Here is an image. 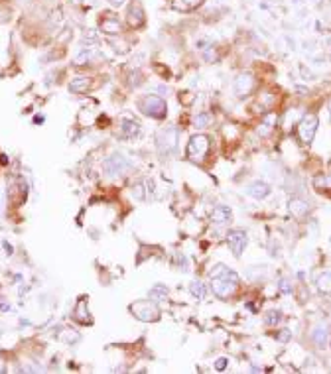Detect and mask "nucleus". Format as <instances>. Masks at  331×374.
<instances>
[{
	"mask_svg": "<svg viewBox=\"0 0 331 374\" xmlns=\"http://www.w3.org/2000/svg\"><path fill=\"white\" fill-rule=\"evenodd\" d=\"M276 100H278V96H276V93H272V91H262V93L258 94V104H260V108L270 110V108L276 106Z\"/></svg>",
	"mask_w": 331,
	"mask_h": 374,
	"instance_id": "4468645a",
	"label": "nucleus"
},
{
	"mask_svg": "<svg viewBox=\"0 0 331 374\" xmlns=\"http://www.w3.org/2000/svg\"><path fill=\"white\" fill-rule=\"evenodd\" d=\"M108 2H110L112 6H122V4H124V0H108Z\"/></svg>",
	"mask_w": 331,
	"mask_h": 374,
	"instance_id": "e433bc0d",
	"label": "nucleus"
},
{
	"mask_svg": "<svg viewBox=\"0 0 331 374\" xmlns=\"http://www.w3.org/2000/svg\"><path fill=\"white\" fill-rule=\"evenodd\" d=\"M4 370H6V364H4V360L0 358V372H4Z\"/></svg>",
	"mask_w": 331,
	"mask_h": 374,
	"instance_id": "4c0bfd02",
	"label": "nucleus"
},
{
	"mask_svg": "<svg viewBox=\"0 0 331 374\" xmlns=\"http://www.w3.org/2000/svg\"><path fill=\"white\" fill-rule=\"evenodd\" d=\"M75 319L81 321V323H89V321H91V317H89V309H87V301H85V299H81V301L77 303Z\"/></svg>",
	"mask_w": 331,
	"mask_h": 374,
	"instance_id": "f3484780",
	"label": "nucleus"
},
{
	"mask_svg": "<svg viewBox=\"0 0 331 374\" xmlns=\"http://www.w3.org/2000/svg\"><path fill=\"white\" fill-rule=\"evenodd\" d=\"M203 0H175L173 2V8L175 10H191L195 6H199Z\"/></svg>",
	"mask_w": 331,
	"mask_h": 374,
	"instance_id": "4be33fe9",
	"label": "nucleus"
},
{
	"mask_svg": "<svg viewBox=\"0 0 331 374\" xmlns=\"http://www.w3.org/2000/svg\"><path fill=\"white\" fill-rule=\"evenodd\" d=\"M89 57H91V53H89L87 49H83V51L75 57V65H85V63L89 61Z\"/></svg>",
	"mask_w": 331,
	"mask_h": 374,
	"instance_id": "bb28decb",
	"label": "nucleus"
},
{
	"mask_svg": "<svg viewBox=\"0 0 331 374\" xmlns=\"http://www.w3.org/2000/svg\"><path fill=\"white\" fill-rule=\"evenodd\" d=\"M252 89H254V77L250 73H240L234 79V93L238 96H246Z\"/></svg>",
	"mask_w": 331,
	"mask_h": 374,
	"instance_id": "1a4fd4ad",
	"label": "nucleus"
},
{
	"mask_svg": "<svg viewBox=\"0 0 331 374\" xmlns=\"http://www.w3.org/2000/svg\"><path fill=\"white\" fill-rule=\"evenodd\" d=\"M177 136H179V132L175 130V128H166V130H162L160 134H158V146H160V150L162 152H173L175 148H177Z\"/></svg>",
	"mask_w": 331,
	"mask_h": 374,
	"instance_id": "423d86ee",
	"label": "nucleus"
},
{
	"mask_svg": "<svg viewBox=\"0 0 331 374\" xmlns=\"http://www.w3.org/2000/svg\"><path fill=\"white\" fill-rule=\"evenodd\" d=\"M189 291H191V295H193L195 299H203V297H205V287H203L201 281H193V283L189 285Z\"/></svg>",
	"mask_w": 331,
	"mask_h": 374,
	"instance_id": "393cba45",
	"label": "nucleus"
},
{
	"mask_svg": "<svg viewBox=\"0 0 331 374\" xmlns=\"http://www.w3.org/2000/svg\"><path fill=\"white\" fill-rule=\"evenodd\" d=\"M311 339L315 341V344H317L319 348H323L325 343H327V327H325V325H317V327L313 329V333H311Z\"/></svg>",
	"mask_w": 331,
	"mask_h": 374,
	"instance_id": "dca6fc26",
	"label": "nucleus"
},
{
	"mask_svg": "<svg viewBox=\"0 0 331 374\" xmlns=\"http://www.w3.org/2000/svg\"><path fill=\"white\" fill-rule=\"evenodd\" d=\"M104 171L108 173V175H118V173H122L124 169H128V161L122 157V156H112V157H108L106 161H104Z\"/></svg>",
	"mask_w": 331,
	"mask_h": 374,
	"instance_id": "9d476101",
	"label": "nucleus"
},
{
	"mask_svg": "<svg viewBox=\"0 0 331 374\" xmlns=\"http://www.w3.org/2000/svg\"><path fill=\"white\" fill-rule=\"evenodd\" d=\"M18 2H28V0H18Z\"/></svg>",
	"mask_w": 331,
	"mask_h": 374,
	"instance_id": "a19ab883",
	"label": "nucleus"
},
{
	"mask_svg": "<svg viewBox=\"0 0 331 374\" xmlns=\"http://www.w3.org/2000/svg\"><path fill=\"white\" fill-rule=\"evenodd\" d=\"M329 112H331V98H329Z\"/></svg>",
	"mask_w": 331,
	"mask_h": 374,
	"instance_id": "ea45409f",
	"label": "nucleus"
},
{
	"mask_svg": "<svg viewBox=\"0 0 331 374\" xmlns=\"http://www.w3.org/2000/svg\"><path fill=\"white\" fill-rule=\"evenodd\" d=\"M317 124H319V120H317V116L313 112L301 116V120L298 124V134H299V140L303 144H311V140L315 136V130H317Z\"/></svg>",
	"mask_w": 331,
	"mask_h": 374,
	"instance_id": "20e7f679",
	"label": "nucleus"
},
{
	"mask_svg": "<svg viewBox=\"0 0 331 374\" xmlns=\"http://www.w3.org/2000/svg\"><path fill=\"white\" fill-rule=\"evenodd\" d=\"M274 126H276V114H266L264 116V120L260 122V126H258V134L260 136H270L272 134V130H274Z\"/></svg>",
	"mask_w": 331,
	"mask_h": 374,
	"instance_id": "2eb2a0df",
	"label": "nucleus"
},
{
	"mask_svg": "<svg viewBox=\"0 0 331 374\" xmlns=\"http://www.w3.org/2000/svg\"><path fill=\"white\" fill-rule=\"evenodd\" d=\"M132 197H136V199H144V189H142L140 183H136V185L132 187Z\"/></svg>",
	"mask_w": 331,
	"mask_h": 374,
	"instance_id": "7c9ffc66",
	"label": "nucleus"
},
{
	"mask_svg": "<svg viewBox=\"0 0 331 374\" xmlns=\"http://www.w3.org/2000/svg\"><path fill=\"white\" fill-rule=\"evenodd\" d=\"M317 289L323 293H331V274L329 272H323L317 278Z\"/></svg>",
	"mask_w": 331,
	"mask_h": 374,
	"instance_id": "a211bd4d",
	"label": "nucleus"
},
{
	"mask_svg": "<svg viewBox=\"0 0 331 374\" xmlns=\"http://www.w3.org/2000/svg\"><path fill=\"white\" fill-rule=\"evenodd\" d=\"M246 193H248L250 197H254V199H264V197L270 195V187H268V183H264V181H252V183L246 187Z\"/></svg>",
	"mask_w": 331,
	"mask_h": 374,
	"instance_id": "9b49d317",
	"label": "nucleus"
},
{
	"mask_svg": "<svg viewBox=\"0 0 331 374\" xmlns=\"http://www.w3.org/2000/svg\"><path fill=\"white\" fill-rule=\"evenodd\" d=\"M280 319H282V317H280V311H270V313L266 315V319H264V321H266L268 325H274V323H278Z\"/></svg>",
	"mask_w": 331,
	"mask_h": 374,
	"instance_id": "c85d7f7f",
	"label": "nucleus"
},
{
	"mask_svg": "<svg viewBox=\"0 0 331 374\" xmlns=\"http://www.w3.org/2000/svg\"><path fill=\"white\" fill-rule=\"evenodd\" d=\"M313 185H315V189L323 191L325 187H331V177H325V175H317V177L313 179Z\"/></svg>",
	"mask_w": 331,
	"mask_h": 374,
	"instance_id": "a878e982",
	"label": "nucleus"
},
{
	"mask_svg": "<svg viewBox=\"0 0 331 374\" xmlns=\"http://www.w3.org/2000/svg\"><path fill=\"white\" fill-rule=\"evenodd\" d=\"M227 242H229V248L234 256H240L244 246H246V232L244 230H229L227 234Z\"/></svg>",
	"mask_w": 331,
	"mask_h": 374,
	"instance_id": "0eeeda50",
	"label": "nucleus"
},
{
	"mask_svg": "<svg viewBox=\"0 0 331 374\" xmlns=\"http://www.w3.org/2000/svg\"><path fill=\"white\" fill-rule=\"evenodd\" d=\"M211 220H213L215 224H225V222L231 220V211H229L227 207L219 205V207H215V209L211 211Z\"/></svg>",
	"mask_w": 331,
	"mask_h": 374,
	"instance_id": "ddd939ff",
	"label": "nucleus"
},
{
	"mask_svg": "<svg viewBox=\"0 0 331 374\" xmlns=\"http://www.w3.org/2000/svg\"><path fill=\"white\" fill-rule=\"evenodd\" d=\"M120 130H122V134H136L140 130V124L136 120H124Z\"/></svg>",
	"mask_w": 331,
	"mask_h": 374,
	"instance_id": "b1692460",
	"label": "nucleus"
},
{
	"mask_svg": "<svg viewBox=\"0 0 331 374\" xmlns=\"http://www.w3.org/2000/svg\"><path fill=\"white\" fill-rule=\"evenodd\" d=\"M166 297H167V289H166V287L156 285V287L150 289V299H152V301H162V299H166Z\"/></svg>",
	"mask_w": 331,
	"mask_h": 374,
	"instance_id": "5701e85b",
	"label": "nucleus"
},
{
	"mask_svg": "<svg viewBox=\"0 0 331 374\" xmlns=\"http://www.w3.org/2000/svg\"><path fill=\"white\" fill-rule=\"evenodd\" d=\"M290 211H292L296 217H301V215H305V213H307V203H305V201H299V199H296V201H292V205H290Z\"/></svg>",
	"mask_w": 331,
	"mask_h": 374,
	"instance_id": "aec40b11",
	"label": "nucleus"
},
{
	"mask_svg": "<svg viewBox=\"0 0 331 374\" xmlns=\"http://www.w3.org/2000/svg\"><path fill=\"white\" fill-rule=\"evenodd\" d=\"M236 285H238V276L232 270H229V268H223L221 274L211 276V287H213L215 295H219V297L232 295L234 289H236Z\"/></svg>",
	"mask_w": 331,
	"mask_h": 374,
	"instance_id": "f257e3e1",
	"label": "nucleus"
},
{
	"mask_svg": "<svg viewBox=\"0 0 331 374\" xmlns=\"http://www.w3.org/2000/svg\"><path fill=\"white\" fill-rule=\"evenodd\" d=\"M100 30H102L106 35H116V33H120V22H118V18H114L112 14H106V18H102V22H100Z\"/></svg>",
	"mask_w": 331,
	"mask_h": 374,
	"instance_id": "f8f14e48",
	"label": "nucleus"
},
{
	"mask_svg": "<svg viewBox=\"0 0 331 374\" xmlns=\"http://www.w3.org/2000/svg\"><path fill=\"white\" fill-rule=\"evenodd\" d=\"M225 366H227V358H217L215 368H217V370H225Z\"/></svg>",
	"mask_w": 331,
	"mask_h": 374,
	"instance_id": "473e14b6",
	"label": "nucleus"
},
{
	"mask_svg": "<svg viewBox=\"0 0 331 374\" xmlns=\"http://www.w3.org/2000/svg\"><path fill=\"white\" fill-rule=\"evenodd\" d=\"M209 150H211V140L205 134H197L187 144V157L195 163H203Z\"/></svg>",
	"mask_w": 331,
	"mask_h": 374,
	"instance_id": "f03ea898",
	"label": "nucleus"
},
{
	"mask_svg": "<svg viewBox=\"0 0 331 374\" xmlns=\"http://www.w3.org/2000/svg\"><path fill=\"white\" fill-rule=\"evenodd\" d=\"M89 79L87 77H77V79H73L71 81V85H69V89L73 91V93H83V91H87L89 89Z\"/></svg>",
	"mask_w": 331,
	"mask_h": 374,
	"instance_id": "6ab92c4d",
	"label": "nucleus"
},
{
	"mask_svg": "<svg viewBox=\"0 0 331 374\" xmlns=\"http://www.w3.org/2000/svg\"><path fill=\"white\" fill-rule=\"evenodd\" d=\"M179 100H183V104H191L193 102V94L191 93H183V94H179Z\"/></svg>",
	"mask_w": 331,
	"mask_h": 374,
	"instance_id": "2f4dec72",
	"label": "nucleus"
},
{
	"mask_svg": "<svg viewBox=\"0 0 331 374\" xmlns=\"http://www.w3.org/2000/svg\"><path fill=\"white\" fill-rule=\"evenodd\" d=\"M130 311L140 321H158L160 317V311L154 301H136L134 305H130Z\"/></svg>",
	"mask_w": 331,
	"mask_h": 374,
	"instance_id": "39448f33",
	"label": "nucleus"
},
{
	"mask_svg": "<svg viewBox=\"0 0 331 374\" xmlns=\"http://www.w3.org/2000/svg\"><path fill=\"white\" fill-rule=\"evenodd\" d=\"M126 22L130 28H140L144 26L146 22V16H144V8L138 0H134L130 6H128V14H126Z\"/></svg>",
	"mask_w": 331,
	"mask_h": 374,
	"instance_id": "6e6552de",
	"label": "nucleus"
},
{
	"mask_svg": "<svg viewBox=\"0 0 331 374\" xmlns=\"http://www.w3.org/2000/svg\"><path fill=\"white\" fill-rule=\"evenodd\" d=\"M71 2H73V4H81L83 0H71Z\"/></svg>",
	"mask_w": 331,
	"mask_h": 374,
	"instance_id": "58836bf2",
	"label": "nucleus"
},
{
	"mask_svg": "<svg viewBox=\"0 0 331 374\" xmlns=\"http://www.w3.org/2000/svg\"><path fill=\"white\" fill-rule=\"evenodd\" d=\"M288 337H290V333H288V329H282V333L278 335V339H280V341H286Z\"/></svg>",
	"mask_w": 331,
	"mask_h": 374,
	"instance_id": "f704fd0d",
	"label": "nucleus"
},
{
	"mask_svg": "<svg viewBox=\"0 0 331 374\" xmlns=\"http://www.w3.org/2000/svg\"><path fill=\"white\" fill-rule=\"evenodd\" d=\"M128 83L134 85V87H138V85L142 83V75H140V71H132V73L128 75Z\"/></svg>",
	"mask_w": 331,
	"mask_h": 374,
	"instance_id": "cd10ccee",
	"label": "nucleus"
},
{
	"mask_svg": "<svg viewBox=\"0 0 331 374\" xmlns=\"http://www.w3.org/2000/svg\"><path fill=\"white\" fill-rule=\"evenodd\" d=\"M211 120H213V116L209 112H201V114H197L193 118V124H195V128H205V126L211 124Z\"/></svg>",
	"mask_w": 331,
	"mask_h": 374,
	"instance_id": "412c9836",
	"label": "nucleus"
},
{
	"mask_svg": "<svg viewBox=\"0 0 331 374\" xmlns=\"http://www.w3.org/2000/svg\"><path fill=\"white\" fill-rule=\"evenodd\" d=\"M280 289H282V291H284V293H288V291H290V289H292V287H290V285H288V280H282V281H280Z\"/></svg>",
	"mask_w": 331,
	"mask_h": 374,
	"instance_id": "72a5a7b5",
	"label": "nucleus"
},
{
	"mask_svg": "<svg viewBox=\"0 0 331 374\" xmlns=\"http://www.w3.org/2000/svg\"><path fill=\"white\" fill-rule=\"evenodd\" d=\"M4 213V193L0 191V215Z\"/></svg>",
	"mask_w": 331,
	"mask_h": 374,
	"instance_id": "c9c22d12",
	"label": "nucleus"
},
{
	"mask_svg": "<svg viewBox=\"0 0 331 374\" xmlns=\"http://www.w3.org/2000/svg\"><path fill=\"white\" fill-rule=\"evenodd\" d=\"M225 136H227L229 140H231V138H236V136H238V130H236L232 124H229V126L225 128Z\"/></svg>",
	"mask_w": 331,
	"mask_h": 374,
	"instance_id": "c756f323",
	"label": "nucleus"
},
{
	"mask_svg": "<svg viewBox=\"0 0 331 374\" xmlns=\"http://www.w3.org/2000/svg\"><path fill=\"white\" fill-rule=\"evenodd\" d=\"M138 108H140L144 114L152 116V118H164L166 112H167L166 102H164L160 96H156V94H146V96H142V98L138 100Z\"/></svg>",
	"mask_w": 331,
	"mask_h": 374,
	"instance_id": "7ed1b4c3",
	"label": "nucleus"
}]
</instances>
